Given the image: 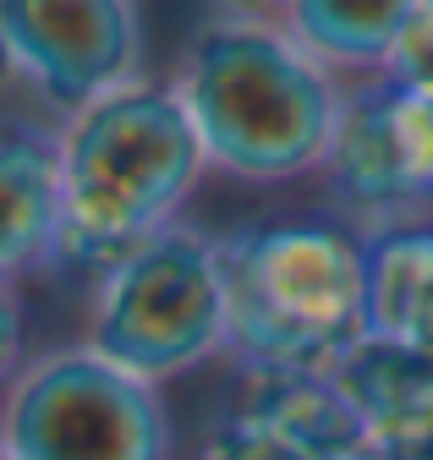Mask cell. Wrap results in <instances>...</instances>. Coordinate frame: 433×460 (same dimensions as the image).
<instances>
[{
	"mask_svg": "<svg viewBox=\"0 0 433 460\" xmlns=\"http://www.w3.org/2000/svg\"><path fill=\"white\" fill-rule=\"evenodd\" d=\"M61 242L56 258L110 274L171 225L203 176V143L176 88L127 83L72 115L61 137Z\"/></svg>",
	"mask_w": 433,
	"mask_h": 460,
	"instance_id": "obj_1",
	"label": "cell"
},
{
	"mask_svg": "<svg viewBox=\"0 0 433 460\" xmlns=\"http://www.w3.org/2000/svg\"><path fill=\"white\" fill-rule=\"evenodd\" d=\"M208 164L242 181H291L323 164L340 93L313 55L269 17L208 22L176 83Z\"/></svg>",
	"mask_w": 433,
	"mask_h": 460,
	"instance_id": "obj_2",
	"label": "cell"
},
{
	"mask_svg": "<svg viewBox=\"0 0 433 460\" xmlns=\"http://www.w3.org/2000/svg\"><path fill=\"white\" fill-rule=\"evenodd\" d=\"M225 345L247 373H335L367 334V252L335 219H263L220 242Z\"/></svg>",
	"mask_w": 433,
	"mask_h": 460,
	"instance_id": "obj_3",
	"label": "cell"
},
{
	"mask_svg": "<svg viewBox=\"0 0 433 460\" xmlns=\"http://www.w3.org/2000/svg\"><path fill=\"white\" fill-rule=\"evenodd\" d=\"M225 345V279L220 242L187 225H165L159 236L132 247L99 279L88 313V351L121 373L159 384Z\"/></svg>",
	"mask_w": 433,
	"mask_h": 460,
	"instance_id": "obj_4",
	"label": "cell"
},
{
	"mask_svg": "<svg viewBox=\"0 0 433 460\" xmlns=\"http://www.w3.org/2000/svg\"><path fill=\"white\" fill-rule=\"evenodd\" d=\"M0 449L12 460H171V411L154 384L77 345L17 373Z\"/></svg>",
	"mask_w": 433,
	"mask_h": 460,
	"instance_id": "obj_5",
	"label": "cell"
},
{
	"mask_svg": "<svg viewBox=\"0 0 433 460\" xmlns=\"http://www.w3.org/2000/svg\"><path fill=\"white\" fill-rule=\"evenodd\" d=\"M17 77L72 115L132 83L143 17L127 0H0Z\"/></svg>",
	"mask_w": 433,
	"mask_h": 460,
	"instance_id": "obj_6",
	"label": "cell"
},
{
	"mask_svg": "<svg viewBox=\"0 0 433 460\" xmlns=\"http://www.w3.org/2000/svg\"><path fill=\"white\" fill-rule=\"evenodd\" d=\"M330 187L346 208L373 214L378 225L411 203L433 198V99L373 77L340 99L335 143L323 154Z\"/></svg>",
	"mask_w": 433,
	"mask_h": 460,
	"instance_id": "obj_7",
	"label": "cell"
},
{
	"mask_svg": "<svg viewBox=\"0 0 433 460\" xmlns=\"http://www.w3.org/2000/svg\"><path fill=\"white\" fill-rule=\"evenodd\" d=\"M367 334L433 351V219H384L362 236Z\"/></svg>",
	"mask_w": 433,
	"mask_h": 460,
	"instance_id": "obj_8",
	"label": "cell"
},
{
	"mask_svg": "<svg viewBox=\"0 0 433 460\" xmlns=\"http://www.w3.org/2000/svg\"><path fill=\"white\" fill-rule=\"evenodd\" d=\"M330 378L362 417L367 444H390L433 422V351H417V345L384 334H362L335 362Z\"/></svg>",
	"mask_w": 433,
	"mask_h": 460,
	"instance_id": "obj_9",
	"label": "cell"
},
{
	"mask_svg": "<svg viewBox=\"0 0 433 460\" xmlns=\"http://www.w3.org/2000/svg\"><path fill=\"white\" fill-rule=\"evenodd\" d=\"M231 417L280 433L307 460H346L367 444L362 417L351 411V400L330 373H252Z\"/></svg>",
	"mask_w": 433,
	"mask_h": 460,
	"instance_id": "obj_10",
	"label": "cell"
},
{
	"mask_svg": "<svg viewBox=\"0 0 433 460\" xmlns=\"http://www.w3.org/2000/svg\"><path fill=\"white\" fill-rule=\"evenodd\" d=\"M61 242V154L39 137H0V279L56 258Z\"/></svg>",
	"mask_w": 433,
	"mask_h": 460,
	"instance_id": "obj_11",
	"label": "cell"
},
{
	"mask_svg": "<svg viewBox=\"0 0 433 460\" xmlns=\"http://www.w3.org/2000/svg\"><path fill=\"white\" fill-rule=\"evenodd\" d=\"M401 17H406V0H390V6H362V0H291L280 12V28L318 66L384 72L390 44L401 33Z\"/></svg>",
	"mask_w": 433,
	"mask_h": 460,
	"instance_id": "obj_12",
	"label": "cell"
},
{
	"mask_svg": "<svg viewBox=\"0 0 433 460\" xmlns=\"http://www.w3.org/2000/svg\"><path fill=\"white\" fill-rule=\"evenodd\" d=\"M378 77H390L422 99H433V0H406L401 33L390 44V61Z\"/></svg>",
	"mask_w": 433,
	"mask_h": 460,
	"instance_id": "obj_13",
	"label": "cell"
},
{
	"mask_svg": "<svg viewBox=\"0 0 433 460\" xmlns=\"http://www.w3.org/2000/svg\"><path fill=\"white\" fill-rule=\"evenodd\" d=\"M203 460H307L296 444H286L280 433H269V428H252L242 417H231L220 433L208 438Z\"/></svg>",
	"mask_w": 433,
	"mask_h": 460,
	"instance_id": "obj_14",
	"label": "cell"
},
{
	"mask_svg": "<svg viewBox=\"0 0 433 460\" xmlns=\"http://www.w3.org/2000/svg\"><path fill=\"white\" fill-rule=\"evenodd\" d=\"M22 362V302L12 291V279H0V384H6Z\"/></svg>",
	"mask_w": 433,
	"mask_h": 460,
	"instance_id": "obj_15",
	"label": "cell"
},
{
	"mask_svg": "<svg viewBox=\"0 0 433 460\" xmlns=\"http://www.w3.org/2000/svg\"><path fill=\"white\" fill-rule=\"evenodd\" d=\"M373 449H384V460H433V422L417 433H401L390 444H373Z\"/></svg>",
	"mask_w": 433,
	"mask_h": 460,
	"instance_id": "obj_16",
	"label": "cell"
},
{
	"mask_svg": "<svg viewBox=\"0 0 433 460\" xmlns=\"http://www.w3.org/2000/svg\"><path fill=\"white\" fill-rule=\"evenodd\" d=\"M17 77V61H12V44H6V28H0V88Z\"/></svg>",
	"mask_w": 433,
	"mask_h": 460,
	"instance_id": "obj_17",
	"label": "cell"
},
{
	"mask_svg": "<svg viewBox=\"0 0 433 460\" xmlns=\"http://www.w3.org/2000/svg\"><path fill=\"white\" fill-rule=\"evenodd\" d=\"M346 460H384V449H373V444H362L357 455H346Z\"/></svg>",
	"mask_w": 433,
	"mask_h": 460,
	"instance_id": "obj_18",
	"label": "cell"
},
{
	"mask_svg": "<svg viewBox=\"0 0 433 460\" xmlns=\"http://www.w3.org/2000/svg\"><path fill=\"white\" fill-rule=\"evenodd\" d=\"M0 460H12V455H6V449H0Z\"/></svg>",
	"mask_w": 433,
	"mask_h": 460,
	"instance_id": "obj_19",
	"label": "cell"
}]
</instances>
